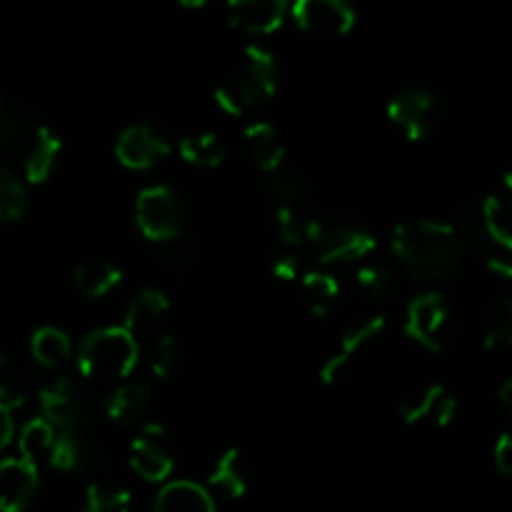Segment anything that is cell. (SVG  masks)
Here are the masks:
<instances>
[{
	"mask_svg": "<svg viewBox=\"0 0 512 512\" xmlns=\"http://www.w3.org/2000/svg\"><path fill=\"white\" fill-rule=\"evenodd\" d=\"M393 250L405 273L415 280H450L465 258V238L443 220L423 218L400 223L393 233Z\"/></svg>",
	"mask_w": 512,
	"mask_h": 512,
	"instance_id": "obj_1",
	"label": "cell"
},
{
	"mask_svg": "<svg viewBox=\"0 0 512 512\" xmlns=\"http://www.w3.org/2000/svg\"><path fill=\"white\" fill-rule=\"evenodd\" d=\"M245 148L250 160L263 170L265 175L278 170L285 163V145L280 140L278 130L270 123H250L243 133Z\"/></svg>",
	"mask_w": 512,
	"mask_h": 512,
	"instance_id": "obj_20",
	"label": "cell"
},
{
	"mask_svg": "<svg viewBox=\"0 0 512 512\" xmlns=\"http://www.w3.org/2000/svg\"><path fill=\"white\" fill-rule=\"evenodd\" d=\"M303 295L313 318H325L340 295V283L330 273H305Z\"/></svg>",
	"mask_w": 512,
	"mask_h": 512,
	"instance_id": "obj_28",
	"label": "cell"
},
{
	"mask_svg": "<svg viewBox=\"0 0 512 512\" xmlns=\"http://www.w3.org/2000/svg\"><path fill=\"white\" fill-rule=\"evenodd\" d=\"M40 418L53 425L55 433H83L85 415V395L80 390L78 380L70 375H55L48 385H43L38 393Z\"/></svg>",
	"mask_w": 512,
	"mask_h": 512,
	"instance_id": "obj_7",
	"label": "cell"
},
{
	"mask_svg": "<svg viewBox=\"0 0 512 512\" xmlns=\"http://www.w3.org/2000/svg\"><path fill=\"white\" fill-rule=\"evenodd\" d=\"M25 213H28V190L23 180L0 165V223H15Z\"/></svg>",
	"mask_w": 512,
	"mask_h": 512,
	"instance_id": "obj_31",
	"label": "cell"
},
{
	"mask_svg": "<svg viewBox=\"0 0 512 512\" xmlns=\"http://www.w3.org/2000/svg\"><path fill=\"white\" fill-rule=\"evenodd\" d=\"M385 113H388L390 123L403 130L405 138L418 143V140L428 138L435 130L440 115V100L433 90L415 85V88H405L395 93Z\"/></svg>",
	"mask_w": 512,
	"mask_h": 512,
	"instance_id": "obj_8",
	"label": "cell"
},
{
	"mask_svg": "<svg viewBox=\"0 0 512 512\" xmlns=\"http://www.w3.org/2000/svg\"><path fill=\"white\" fill-rule=\"evenodd\" d=\"M310 248L318 253L320 265H353L375 253L378 243L368 230L350 225H330L315 218L310 230Z\"/></svg>",
	"mask_w": 512,
	"mask_h": 512,
	"instance_id": "obj_6",
	"label": "cell"
},
{
	"mask_svg": "<svg viewBox=\"0 0 512 512\" xmlns=\"http://www.w3.org/2000/svg\"><path fill=\"white\" fill-rule=\"evenodd\" d=\"M178 153L180 158L188 165H193V168L213 170L218 168V165H223L228 150H225V143L220 140L218 133H198L180 140Z\"/></svg>",
	"mask_w": 512,
	"mask_h": 512,
	"instance_id": "obj_26",
	"label": "cell"
},
{
	"mask_svg": "<svg viewBox=\"0 0 512 512\" xmlns=\"http://www.w3.org/2000/svg\"><path fill=\"white\" fill-rule=\"evenodd\" d=\"M398 413L405 425L433 423L438 428H445L458 415V400L445 390V385L433 383L423 385L415 393H410L403 403L398 405Z\"/></svg>",
	"mask_w": 512,
	"mask_h": 512,
	"instance_id": "obj_13",
	"label": "cell"
},
{
	"mask_svg": "<svg viewBox=\"0 0 512 512\" xmlns=\"http://www.w3.org/2000/svg\"><path fill=\"white\" fill-rule=\"evenodd\" d=\"M450 308L443 295L425 293L408 305L405 313V335L420 348L440 353L448 340Z\"/></svg>",
	"mask_w": 512,
	"mask_h": 512,
	"instance_id": "obj_10",
	"label": "cell"
},
{
	"mask_svg": "<svg viewBox=\"0 0 512 512\" xmlns=\"http://www.w3.org/2000/svg\"><path fill=\"white\" fill-rule=\"evenodd\" d=\"M268 190L280 205H300V200L310 193V180L300 168L283 163L278 170L268 173Z\"/></svg>",
	"mask_w": 512,
	"mask_h": 512,
	"instance_id": "obj_29",
	"label": "cell"
},
{
	"mask_svg": "<svg viewBox=\"0 0 512 512\" xmlns=\"http://www.w3.org/2000/svg\"><path fill=\"white\" fill-rule=\"evenodd\" d=\"M140 360V345L123 325L98 328L80 343L75 353L78 373L83 378L123 380L135 370Z\"/></svg>",
	"mask_w": 512,
	"mask_h": 512,
	"instance_id": "obj_3",
	"label": "cell"
},
{
	"mask_svg": "<svg viewBox=\"0 0 512 512\" xmlns=\"http://www.w3.org/2000/svg\"><path fill=\"white\" fill-rule=\"evenodd\" d=\"M210 485L230 500H243L248 495L250 480L238 448H228L215 460L213 473H210Z\"/></svg>",
	"mask_w": 512,
	"mask_h": 512,
	"instance_id": "obj_23",
	"label": "cell"
},
{
	"mask_svg": "<svg viewBox=\"0 0 512 512\" xmlns=\"http://www.w3.org/2000/svg\"><path fill=\"white\" fill-rule=\"evenodd\" d=\"M290 13L303 33L323 40L343 38L355 25V10L348 0H295Z\"/></svg>",
	"mask_w": 512,
	"mask_h": 512,
	"instance_id": "obj_9",
	"label": "cell"
},
{
	"mask_svg": "<svg viewBox=\"0 0 512 512\" xmlns=\"http://www.w3.org/2000/svg\"><path fill=\"white\" fill-rule=\"evenodd\" d=\"M170 310V298L158 288H145L130 300L128 310H125L123 328L138 338L145 330H153L155 325L163 320V315Z\"/></svg>",
	"mask_w": 512,
	"mask_h": 512,
	"instance_id": "obj_22",
	"label": "cell"
},
{
	"mask_svg": "<svg viewBox=\"0 0 512 512\" xmlns=\"http://www.w3.org/2000/svg\"><path fill=\"white\" fill-rule=\"evenodd\" d=\"M278 90V63L270 50L245 45L215 83V103L228 115L243 118L268 103Z\"/></svg>",
	"mask_w": 512,
	"mask_h": 512,
	"instance_id": "obj_2",
	"label": "cell"
},
{
	"mask_svg": "<svg viewBox=\"0 0 512 512\" xmlns=\"http://www.w3.org/2000/svg\"><path fill=\"white\" fill-rule=\"evenodd\" d=\"M273 275L278 280H285V283H290V280L300 278V260H298V255H293V253L280 255V258L273 263Z\"/></svg>",
	"mask_w": 512,
	"mask_h": 512,
	"instance_id": "obj_38",
	"label": "cell"
},
{
	"mask_svg": "<svg viewBox=\"0 0 512 512\" xmlns=\"http://www.w3.org/2000/svg\"><path fill=\"white\" fill-rule=\"evenodd\" d=\"M38 488V465L20 455L0 460V512H23L33 503Z\"/></svg>",
	"mask_w": 512,
	"mask_h": 512,
	"instance_id": "obj_15",
	"label": "cell"
},
{
	"mask_svg": "<svg viewBox=\"0 0 512 512\" xmlns=\"http://www.w3.org/2000/svg\"><path fill=\"white\" fill-rule=\"evenodd\" d=\"M180 3H183L185 8H200V5H205L208 0H180Z\"/></svg>",
	"mask_w": 512,
	"mask_h": 512,
	"instance_id": "obj_42",
	"label": "cell"
},
{
	"mask_svg": "<svg viewBox=\"0 0 512 512\" xmlns=\"http://www.w3.org/2000/svg\"><path fill=\"white\" fill-rule=\"evenodd\" d=\"M153 512H218L208 488L190 480H173L160 488Z\"/></svg>",
	"mask_w": 512,
	"mask_h": 512,
	"instance_id": "obj_18",
	"label": "cell"
},
{
	"mask_svg": "<svg viewBox=\"0 0 512 512\" xmlns=\"http://www.w3.org/2000/svg\"><path fill=\"white\" fill-rule=\"evenodd\" d=\"M185 205L170 185H150L135 198V225L150 243H170L185 230Z\"/></svg>",
	"mask_w": 512,
	"mask_h": 512,
	"instance_id": "obj_4",
	"label": "cell"
},
{
	"mask_svg": "<svg viewBox=\"0 0 512 512\" xmlns=\"http://www.w3.org/2000/svg\"><path fill=\"white\" fill-rule=\"evenodd\" d=\"M60 153H63V140L48 128V125H40L35 130V138L30 143L28 155L23 160V173L25 180L33 185L45 183L50 178V173L55 170V163H58Z\"/></svg>",
	"mask_w": 512,
	"mask_h": 512,
	"instance_id": "obj_19",
	"label": "cell"
},
{
	"mask_svg": "<svg viewBox=\"0 0 512 512\" xmlns=\"http://www.w3.org/2000/svg\"><path fill=\"white\" fill-rule=\"evenodd\" d=\"M308 225L310 218L303 215L300 205H278L275 210V228H278L280 240L290 250H300L308 245Z\"/></svg>",
	"mask_w": 512,
	"mask_h": 512,
	"instance_id": "obj_32",
	"label": "cell"
},
{
	"mask_svg": "<svg viewBox=\"0 0 512 512\" xmlns=\"http://www.w3.org/2000/svg\"><path fill=\"white\" fill-rule=\"evenodd\" d=\"M180 365V343L173 335H160L150 348V370L155 378L168 380Z\"/></svg>",
	"mask_w": 512,
	"mask_h": 512,
	"instance_id": "obj_34",
	"label": "cell"
},
{
	"mask_svg": "<svg viewBox=\"0 0 512 512\" xmlns=\"http://www.w3.org/2000/svg\"><path fill=\"white\" fill-rule=\"evenodd\" d=\"M500 403H503V408L508 410L512 418V378L500 388Z\"/></svg>",
	"mask_w": 512,
	"mask_h": 512,
	"instance_id": "obj_41",
	"label": "cell"
},
{
	"mask_svg": "<svg viewBox=\"0 0 512 512\" xmlns=\"http://www.w3.org/2000/svg\"><path fill=\"white\" fill-rule=\"evenodd\" d=\"M495 463L500 473L512 480V433H505L495 445Z\"/></svg>",
	"mask_w": 512,
	"mask_h": 512,
	"instance_id": "obj_40",
	"label": "cell"
},
{
	"mask_svg": "<svg viewBox=\"0 0 512 512\" xmlns=\"http://www.w3.org/2000/svg\"><path fill=\"white\" fill-rule=\"evenodd\" d=\"M0 403H8V405H15L18 408L20 403H23V398H20L18 393H15V385L13 380H10V365H8V355L0 350Z\"/></svg>",
	"mask_w": 512,
	"mask_h": 512,
	"instance_id": "obj_37",
	"label": "cell"
},
{
	"mask_svg": "<svg viewBox=\"0 0 512 512\" xmlns=\"http://www.w3.org/2000/svg\"><path fill=\"white\" fill-rule=\"evenodd\" d=\"M173 153V145L153 125H130L115 143V158L128 170H150Z\"/></svg>",
	"mask_w": 512,
	"mask_h": 512,
	"instance_id": "obj_12",
	"label": "cell"
},
{
	"mask_svg": "<svg viewBox=\"0 0 512 512\" xmlns=\"http://www.w3.org/2000/svg\"><path fill=\"white\" fill-rule=\"evenodd\" d=\"M105 418L118 425H135L150 408V390L143 383H123L105 398Z\"/></svg>",
	"mask_w": 512,
	"mask_h": 512,
	"instance_id": "obj_21",
	"label": "cell"
},
{
	"mask_svg": "<svg viewBox=\"0 0 512 512\" xmlns=\"http://www.w3.org/2000/svg\"><path fill=\"white\" fill-rule=\"evenodd\" d=\"M480 335L485 348H512V298H498L485 308Z\"/></svg>",
	"mask_w": 512,
	"mask_h": 512,
	"instance_id": "obj_27",
	"label": "cell"
},
{
	"mask_svg": "<svg viewBox=\"0 0 512 512\" xmlns=\"http://www.w3.org/2000/svg\"><path fill=\"white\" fill-rule=\"evenodd\" d=\"M165 428L160 423H148L140 428L138 438L130 443V468L145 483H165L173 475L175 460L163 445Z\"/></svg>",
	"mask_w": 512,
	"mask_h": 512,
	"instance_id": "obj_11",
	"label": "cell"
},
{
	"mask_svg": "<svg viewBox=\"0 0 512 512\" xmlns=\"http://www.w3.org/2000/svg\"><path fill=\"white\" fill-rule=\"evenodd\" d=\"M15 405L0 403V453L13 443L15 438V418H13Z\"/></svg>",
	"mask_w": 512,
	"mask_h": 512,
	"instance_id": "obj_39",
	"label": "cell"
},
{
	"mask_svg": "<svg viewBox=\"0 0 512 512\" xmlns=\"http://www.w3.org/2000/svg\"><path fill=\"white\" fill-rule=\"evenodd\" d=\"M20 135H23V120H20V115L15 110H10L0 100V153L15 148Z\"/></svg>",
	"mask_w": 512,
	"mask_h": 512,
	"instance_id": "obj_36",
	"label": "cell"
},
{
	"mask_svg": "<svg viewBox=\"0 0 512 512\" xmlns=\"http://www.w3.org/2000/svg\"><path fill=\"white\" fill-rule=\"evenodd\" d=\"M133 508V495L128 490L103 488V485H90L85 490L83 512H130Z\"/></svg>",
	"mask_w": 512,
	"mask_h": 512,
	"instance_id": "obj_33",
	"label": "cell"
},
{
	"mask_svg": "<svg viewBox=\"0 0 512 512\" xmlns=\"http://www.w3.org/2000/svg\"><path fill=\"white\" fill-rule=\"evenodd\" d=\"M473 245L493 273L512 278V228L505 220V208L498 198L488 195L475 210Z\"/></svg>",
	"mask_w": 512,
	"mask_h": 512,
	"instance_id": "obj_5",
	"label": "cell"
},
{
	"mask_svg": "<svg viewBox=\"0 0 512 512\" xmlns=\"http://www.w3.org/2000/svg\"><path fill=\"white\" fill-rule=\"evenodd\" d=\"M228 20L233 28L250 35L275 33L285 23L288 0H225Z\"/></svg>",
	"mask_w": 512,
	"mask_h": 512,
	"instance_id": "obj_16",
	"label": "cell"
},
{
	"mask_svg": "<svg viewBox=\"0 0 512 512\" xmlns=\"http://www.w3.org/2000/svg\"><path fill=\"white\" fill-rule=\"evenodd\" d=\"M53 440H55V430L48 420L38 418L28 420V423L20 428L18 435V455L20 458L30 460V463L38 465L40 460L48 458L50 448H53Z\"/></svg>",
	"mask_w": 512,
	"mask_h": 512,
	"instance_id": "obj_30",
	"label": "cell"
},
{
	"mask_svg": "<svg viewBox=\"0 0 512 512\" xmlns=\"http://www.w3.org/2000/svg\"><path fill=\"white\" fill-rule=\"evenodd\" d=\"M48 463L60 473H88L100 463L98 445L83 433H55Z\"/></svg>",
	"mask_w": 512,
	"mask_h": 512,
	"instance_id": "obj_17",
	"label": "cell"
},
{
	"mask_svg": "<svg viewBox=\"0 0 512 512\" xmlns=\"http://www.w3.org/2000/svg\"><path fill=\"white\" fill-rule=\"evenodd\" d=\"M385 328H388V323H385L383 315H373V318L360 320L358 325L345 330L343 338H340L338 353L330 355L323 363V368H320V380H323L325 385L338 383V380L350 370L353 360L358 358L370 343H375V340L385 333Z\"/></svg>",
	"mask_w": 512,
	"mask_h": 512,
	"instance_id": "obj_14",
	"label": "cell"
},
{
	"mask_svg": "<svg viewBox=\"0 0 512 512\" xmlns=\"http://www.w3.org/2000/svg\"><path fill=\"white\" fill-rule=\"evenodd\" d=\"M120 278L123 273L108 258H88L75 268V285L85 298H103L110 290L118 288Z\"/></svg>",
	"mask_w": 512,
	"mask_h": 512,
	"instance_id": "obj_24",
	"label": "cell"
},
{
	"mask_svg": "<svg viewBox=\"0 0 512 512\" xmlns=\"http://www.w3.org/2000/svg\"><path fill=\"white\" fill-rule=\"evenodd\" d=\"M358 285L363 293L373 295V298H388L395 290V273L383 263H368L358 268Z\"/></svg>",
	"mask_w": 512,
	"mask_h": 512,
	"instance_id": "obj_35",
	"label": "cell"
},
{
	"mask_svg": "<svg viewBox=\"0 0 512 512\" xmlns=\"http://www.w3.org/2000/svg\"><path fill=\"white\" fill-rule=\"evenodd\" d=\"M505 185H508V190L512 193V165L508 168V173H505Z\"/></svg>",
	"mask_w": 512,
	"mask_h": 512,
	"instance_id": "obj_43",
	"label": "cell"
},
{
	"mask_svg": "<svg viewBox=\"0 0 512 512\" xmlns=\"http://www.w3.org/2000/svg\"><path fill=\"white\" fill-rule=\"evenodd\" d=\"M30 353H33L35 363L45 370H55L60 365H65L73 355V343H70L68 335L60 328L53 325H45L38 328L30 338Z\"/></svg>",
	"mask_w": 512,
	"mask_h": 512,
	"instance_id": "obj_25",
	"label": "cell"
}]
</instances>
